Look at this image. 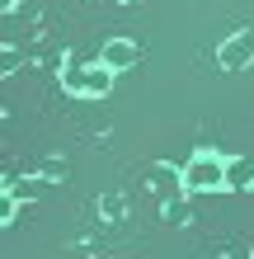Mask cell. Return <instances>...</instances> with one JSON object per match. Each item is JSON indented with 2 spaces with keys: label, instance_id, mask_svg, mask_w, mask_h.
I'll list each match as a JSON object with an SVG mask.
<instances>
[{
  "label": "cell",
  "instance_id": "obj_6",
  "mask_svg": "<svg viewBox=\"0 0 254 259\" xmlns=\"http://www.w3.org/2000/svg\"><path fill=\"white\" fill-rule=\"evenodd\" d=\"M226 189H254V160L249 156H231L226 160Z\"/></svg>",
  "mask_w": 254,
  "mask_h": 259
},
{
  "label": "cell",
  "instance_id": "obj_5",
  "mask_svg": "<svg viewBox=\"0 0 254 259\" xmlns=\"http://www.w3.org/2000/svg\"><path fill=\"white\" fill-rule=\"evenodd\" d=\"M151 179H156V198L160 203H170V198H184L188 193V184H184V170H174V165H156L151 170Z\"/></svg>",
  "mask_w": 254,
  "mask_h": 259
},
{
  "label": "cell",
  "instance_id": "obj_2",
  "mask_svg": "<svg viewBox=\"0 0 254 259\" xmlns=\"http://www.w3.org/2000/svg\"><path fill=\"white\" fill-rule=\"evenodd\" d=\"M184 184H188V193H212V189H226V156L198 151V156L184 165Z\"/></svg>",
  "mask_w": 254,
  "mask_h": 259
},
{
  "label": "cell",
  "instance_id": "obj_8",
  "mask_svg": "<svg viewBox=\"0 0 254 259\" xmlns=\"http://www.w3.org/2000/svg\"><path fill=\"white\" fill-rule=\"evenodd\" d=\"M19 203H24V198L14 193V189H5V198H0V222H5V226H14V212H19Z\"/></svg>",
  "mask_w": 254,
  "mask_h": 259
},
{
  "label": "cell",
  "instance_id": "obj_7",
  "mask_svg": "<svg viewBox=\"0 0 254 259\" xmlns=\"http://www.w3.org/2000/svg\"><path fill=\"white\" fill-rule=\"evenodd\" d=\"M160 212H165V222H174V226H184V222H188V203H184V198H170V203H160Z\"/></svg>",
  "mask_w": 254,
  "mask_h": 259
},
{
  "label": "cell",
  "instance_id": "obj_1",
  "mask_svg": "<svg viewBox=\"0 0 254 259\" xmlns=\"http://www.w3.org/2000/svg\"><path fill=\"white\" fill-rule=\"evenodd\" d=\"M113 75L118 71H109L104 62H94V66H71V71H62V90H66V95H76V99H104L113 90Z\"/></svg>",
  "mask_w": 254,
  "mask_h": 259
},
{
  "label": "cell",
  "instance_id": "obj_3",
  "mask_svg": "<svg viewBox=\"0 0 254 259\" xmlns=\"http://www.w3.org/2000/svg\"><path fill=\"white\" fill-rule=\"evenodd\" d=\"M249 62H254V28H240V33H231L217 48V66L221 71H245Z\"/></svg>",
  "mask_w": 254,
  "mask_h": 259
},
{
  "label": "cell",
  "instance_id": "obj_4",
  "mask_svg": "<svg viewBox=\"0 0 254 259\" xmlns=\"http://www.w3.org/2000/svg\"><path fill=\"white\" fill-rule=\"evenodd\" d=\"M99 62L109 66V71H127V66L141 62V48H137L132 38H109V42L99 48Z\"/></svg>",
  "mask_w": 254,
  "mask_h": 259
},
{
  "label": "cell",
  "instance_id": "obj_9",
  "mask_svg": "<svg viewBox=\"0 0 254 259\" xmlns=\"http://www.w3.org/2000/svg\"><path fill=\"white\" fill-rule=\"evenodd\" d=\"M118 5H137V0H118Z\"/></svg>",
  "mask_w": 254,
  "mask_h": 259
}]
</instances>
